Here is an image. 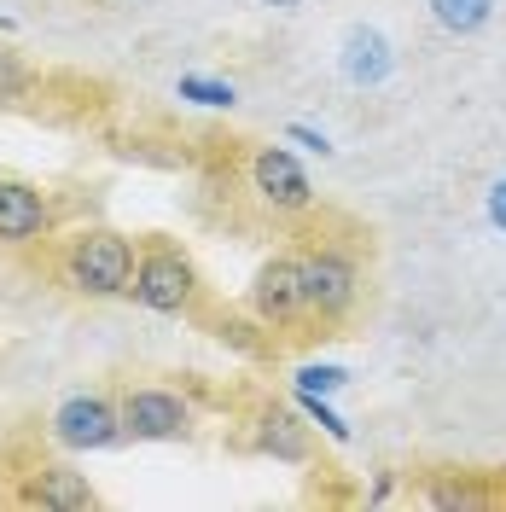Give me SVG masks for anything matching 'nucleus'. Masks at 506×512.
I'll return each instance as SVG.
<instances>
[{
    "mask_svg": "<svg viewBox=\"0 0 506 512\" xmlns=\"http://www.w3.org/2000/svg\"><path fill=\"white\" fill-rule=\"evenodd\" d=\"M349 384V367H338V361H303L297 367V390H315V396H338Z\"/></svg>",
    "mask_w": 506,
    "mask_h": 512,
    "instance_id": "nucleus-15",
    "label": "nucleus"
},
{
    "mask_svg": "<svg viewBox=\"0 0 506 512\" xmlns=\"http://www.w3.org/2000/svg\"><path fill=\"white\" fill-rule=\"evenodd\" d=\"M47 227H53L47 192L18 175H0V245H35L47 239Z\"/></svg>",
    "mask_w": 506,
    "mask_h": 512,
    "instance_id": "nucleus-8",
    "label": "nucleus"
},
{
    "mask_svg": "<svg viewBox=\"0 0 506 512\" xmlns=\"http://www.w3.org/2000/svg\"><path fill=\"white\" fill-rule=\"evenodd\" d=\"M251 192L268 204V210H285V216H297V210H309V204H315V181H309V169L291 158L285 146H256Z\"/></svg>",
    "mask_w": 506,
    "mask_h": 512,
    "instance_id": "nucleus-6",
    "label": "nucleus"
},
{
    "mask_svg": "<svg viewBox=\"0 0 506 512\" xmlns=\"http://www.w3.org/2000/svg\"><path fill=\"white\" fill-rule=\"evenodd\" d=\"M355 297H361V268H355L349 251L320 245V251L303 256V315L309 320L332 326V320H344L355 309Z\"/></svg>",
    "mask_w": 506,
    "mask_h": 512,
    "instance_id": "nucleus-3",
    "label": "nucleus"
},
{
    "mask_svg": "<svg viewBox=\"0 0 506 512\" xmlns=\"http://www.w3.org/2000/svg\"><path fill=\"white\" fill-rule=\"evenodd\" d=\"M256 448L274 454V460H291V466L309 460V437H303V425H297L291 414H262L256 419Z\"/></svg>",
    "mask_w": 506,
    "mask_h": 512,
    "instance_id": "nucleus-11",
    "label": "nucleus"
},
{
    "mask_svg": "<svg viewBox=\"0 0 506 512\" xmlns=\"http://www.w3.org/2000/svg\"><path fill=\"white\" fill-rule=\"evenodd\" d=\"M297 414L309 419V425H320V431H326L332 443H349V437H355V431H349V419L338 414V408H332L326 396H315V390H297Z\"/></svg>",
    "mask_w": 506,
    "mask_h": 512,
    "instance_id": "nucleus-14",
    "label": "nucleus"
},
{
    "mask_svg": "<svg viewBox=\"0 0 506 512\" xmlns=\"http://www.w3.org/2000/svg\"><path fill=\"white\" fill-rule=\"evenodd\" d=\"M134 262H140V251H134L128 233H117V227H82V233L64 239L59 280L76 297H128Z\"/></svg>",
    "mask_w": 506,
    "mask_h": 512,
    "instance_id": "nucleus-1",
    "label": "nucleus"
},
{
    "mask_svg": "<svg viewBox=\"0 0 506 512\" xmlns=\"http://www.w3.org/2000/svg\"><path fill=\"white\" fill-rule=\"evenodd\" d=\"M285 140L303 146V152H315V158H332V140H326V128H315V123H285Z\"/></svg>",
    "mask_w": 506,
    "mask_h": 512,
    "instance_id": "nucleus-16",
    "label": "nucleus"
},
{
    "mask_svg": "<svg viewBox=\"0 0 506 512\" xmlns=\"http://www.w3.org/2000/svg\"><path fill=\"white\" fill-rule=\"evenodd\" d=\"M128 297L140 309H152V315H187L192 303H198V268H192V256L181 245H169V239H152L140 251V262H134Z\"/></svg>",
    "mask_w": 506,
    "mask_h": 512,
    "instance_id": "nucleus-2",
    "label": "nucleus"
},
{
    "mask_svg": "<svg viewBox=\"0 0 506 512\" xmlns=\"http://www.w3.org/2000/svg\"><path fill=\"white\" fill-rule=\"evenodd\" d=\"M338 70H344V82H355V88H384L390 70H396L390 35L373 30V24H349L344 41H338Z\"/></svg>",
    "mask_w": 506,
    "mask_h": 512,
    "instance_id": "nucleus-9",
    "label": "nucleus"
},
{
    "mask_svg": "<svg viewBox=\"0 0 506 512\" xmlns=\"http://www.w3.org/2000/svg\"><path fill=\"white\" fill-rule=\"evenodd\" d=\"M431 6V24L443 35H483L489 30V18H495V0H425Z\"/></svg>",
    "mask_w": 506,
    "mask_h": 512,
    "instance_id": "nucleus-12",
    "label": "nucleus"
},
{
    "mask_svg": "<svg viewBox=\"0 0 506 512\" xmlns=\"http://www.w3.org/2000/svg\"><path fill=\"white\" fill-rule=\"evenodd\" d=\"M262 6H274V12H297L303 0H262Z\"/></svg>",
    "mask_w": 506,
    "mask_h": 512,
    "instance_id": "nucleus-19",
    "label": "nucleus"
},
{
    "mask_svg": "<svg viewBox=\"0 0 506 512\" xmlns=\"http://www.w3.org/2000/svg\"><path fill=\"white\" fill-rule=\"evenodd\" d=\"M483 216H489V227H495V233H506V175L483 192Z\"/></svg>",
    "mask_w": 506,
    "mask_h": 512,
    "instance_id": "nucleus-18",
    "label": "nucleus"
},
{
    "mask_svg": "<svg viewBox=\"0 0 506 512\" xmlns=\"http://www.w3.org/2000/svg\"><path fill=\"white\" fill-rule=\"evenodd\" d=\"M47 431H53V443L70 448V454H99V448L123 443V414H117V402H111V396L76 390V396H64L59 408H53Z\"/></svg>",
    "mask_w": 506,
    "mask_h": 512,
    "instance_id": "nucleus-4",
    "label": "nucleus"
},
{
    "mask_svg": "<svg viewBox=\"0 0 506 512\" xmlns=\"http://www.w3.org/2000/svg\"><path fill=\"white\" fill-rule=\"evenodd\" d=\"M251 315L262 326L303 320V256H268L251 280Z\"/></svg>",
    "mask_w": 506,
    "mask_h": 512,
    "instance_id": "nucleus-7",
    "label": "nucleus"
},
{
    "mask_svg": "<svg viewBox=\"0 0 506 512\" xmlns=\"http://www.w3.org/2000/svg\"><path fill=\"white\" fill-rule=\"evenodd\" d=\"M35 507H59V512H76V507H94V489L82 472H70V466H41L35 472V489H30Z\"/></svg>",
    "mask_w": 506,
    "mask_h": 512,
    "instance_id": "nucleus-10",
    "label": "nucleus"
},
{
    "mask_svg": "<svg viewBox=\"0 0 506 512\" xmlns=\"http://www.w3.org/2000/svg\"><path fill=\"white\" fill-rule=\"evenodd\" d=\"M24 88H30V70L12 53H0V99H24Z\"/></svg>",
    "mask_w": 506,
    "mask_h": 512,
    "instance_id": "nucleus-17",
    "label": "nucleus"
},
{
    "mask_svg": "<svg viewBox=\"0 0 506 512\" xmlns=\"http://www.w3.org/2000/svg\"><path fill=\"white\" fill-rule=\"evenodd\" d=\"M117 414H123V437H134V443H175L192 431V402L181 390H163V384L128 390Z\"/></svg>",
    "mask_w": 506,
    "mask_h": 512,
    "instance_id": "nucleus-5",
    "label": "nucleus"
},
{
    "mask_svg": "<svg viewBox=\"0 0 506 512\" xmlns=\"http://www.w3.org/2000/svg\"><path fill=\"white\" fill-rule=\"evenodd\" d=\"M175 94L187 99V105H198V111H233L239 105V88L222 82V76H181Z\"/></svg>",
    "mask_w": 506,
    "mask_h": 512,
    "instance_id": "nucleus-13",
    "label": "nucleus"
}]
</instances>
